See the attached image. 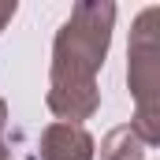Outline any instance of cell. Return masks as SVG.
<instances>
[{"label": "cell", "mask_w": 160, "mask_h": 160, "mask_svg": "<svg viewBox=\"0 0 160 160\" xmlns=\"http://www.w3.org/2000/svg\"><path fill=\"white\" fill-rule=\"evenodd\" d=\"M116 26V4L112 0H82L71 8V19L56 30L52 41V71H48V112L56 123L89 119L101 108L97 71L104 67L108 45Z\"/></svg>", "instance_id": "cell-1"}, {"label": "cell", "mask_w": 160, "mask_h": 160, "mask_svg": "<svg viewBox=\"0 0 160 160\" xmlns=\"http://www.w3.org/2000/svg\"><path fill=\"white\" fill-rule=\"evenodd\" d=\"M93 134L75 123H48L41 134V160H93Z\"/></svg>", "instance_id": "cell-3"}, {"label": "cell", "mask_w": 160, "mask_h": 160, "mask_svg": "<svg viewBox=\"0 0 160 160\" xmlns=\"http://www.w3.org/2000/svg\"><path fill=\"white\" fill-rule=\"evenodd\" d=\"M157 8H145L138 19H134V30H130V48H127V82H130V93H134V134L149 145L160 142V45H157Z\"/></svg>", "instance_id": "cell-2"}, {"label": "cell", "mask_w": 160, "mask_h": 160, "mask_svg": "<svg viewBox=\"0 0 160 160\" xmlns=\"http://www.w3.org/2000/svg\"><path fill=\"white\" fill-rule=\"evenodd\" d=\"M145 157V142L134 134V127H116L104 134L101 142V160H142Z\"/></svg>", "instance_id": "cell-4"}, {"label": "cell", "mask_w": 160, "mask_h": 160, "mask_svg": "<svg viewBox=\"0 0 160 160\" xmlns=\"http://www.w3.org/2000/svg\"><path fill=\"white\" fill-rule=\"evenodd\" d=\"M15 19V0H0V30Z\"/></svg>", "instance_id": "cell-6"}, {"label": "cell", "mask_w": 160, "mask_h": 160, "mask_svg": "<svg viewBox=\"0 0 160 160\" xmlns=\"http://www.w3.org/2000/svg\"><path fill=\"white\" fill-rule=\"evenodd\" d=\"M4 130H8V101H0V160H8V142H4Z\"/></svg>", "instance_id": "cell-5"}]
</instances>
